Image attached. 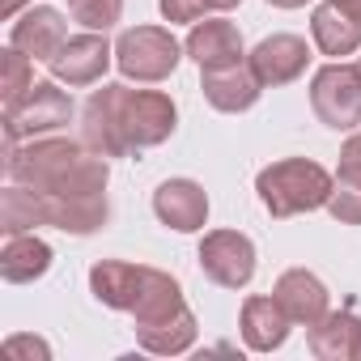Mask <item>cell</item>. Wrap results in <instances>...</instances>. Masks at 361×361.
<instances>
[{
    "label": "cell",
    "instance_id": "6da1fadb",
    "mask_svg": "<svg viewBox=\"0 0 361 361\" xmlns=\"http://www.w3.org/2000/svg\"><path fill=\"white\" fill-rule=\"evenodd\" d=\"M9 183L51 192V196H102L111 183V157L94 153L85 140L35 136L5 149Z\"/></svg>",
    "mask_w": 361,
    "mask_h": 361
},
{
    "label": "cell",
    "instance_id": "7a4b0ae2",
    "mask_svg": "<svg viewBox=\"0 0 361 361\" xmlns=\"http://www.w3.org/2000/svg\"><path fill=\"white\" fill-rule=\"evenodd\" d=\"M331 183L336 178L310 161V157H281L272 166H264L255 174V192L264 200V209L272 217H298V213H314V209H327L331 200Z\"/></svg>",
    "mask_w": 361,
    "mask_h": 361
},
{
    "label": "cell",
    "instance_id": "3957f363",
    "mask_svg": "<svg viewBox=\"0 0 361 361\" xmlns=\"http://www.w3.org/2000/svg\"><path fill=\"white\" fill-rule=\"evenodd\" d=\"M183 43H178L166 26H132L115 39V68L128 81H145L157 85L166 77H174L178 60H183Z\"/></svg>",
    "mask_w": 361,
    "mask_h": 361
},
{
    "label": "cell",
    "instance_id": "277c9868",
    "mask_svg": "<svg viewBox=\"0 0 361 361\" xmlns=\"http://www.w3.org/2000/svg\"><path fill=\"white\" fill-rule=\"evenodd\" d=\"M73 98L60 90V81H35L18 102L5 106V145H18V140H35V136H47V132H60L68 119H73Z\"/></svg>",
    "mask_w": 361,
    "mask_h": 361
},
{
    "label": "cell",
    "instance_id": "5b68a950",
    "mask_svg": "<svg viewBox=\"0 0 361 361\" xmlns=\"http://www.w3.org/2000/svg\"><path fill=\"white\" fill-rule=\"evenodd\" d=\"M310 106L336 132L361 128V68L357 64H340V60L323 64L310 77Z\"/></svg>",
    "mask_w": 361,
    "mask_h": 361
},
{
    "label": "cell",
    "instance_id": "8992f818",
    "mask_svg": "<svg viewBox=\"0 0 361 361\" xmlns=\"http://www.w3.org/2000/svg\"><path fill=\"white\" fill-rule=\"evenodd\" d=\"M174 128H178V106H174L170 94H161V90H132L128 85V94H123V136H128L132 153L170 140Z\"/></svg>",
    "mask_w": 361,
    "mask_h": 361
},
{
    "label": "cell",
    "instance_id": "52a82bcc",
    "mask_svg": "<svg viewBox=\"0 0 361 361\" xmlns=\"http://www.w3.org/2000/svg\"><path fill=\"white\" fill-rule=\"evenodd\" d=\"M123 81H111L102 90H94L81 106V140L102 153V157H128V136H123Z\"/></svg>",
    "mask_w": 361,
    "mask_h": 361
},
{
    "label": "cell",
    "instance_id": "ba28073f",
    "mask_svg": "<svg viewBox=\"0 0 361 361\" xmlns=\"http://www.w3.org/2000/svg\"><path fill=\"white\" fill-rule=\"evenodd\" d=\"M200 272L221 289H247L255 281V243L238 230H209L200 243Z\"/></svg>",
    "mask_w": 361,
    "mask_h": 361
},
{
    "label": "cell",
    "instance_id": "9c48e42d",
    "mask_svg": "<svg viewBox=\"0 0 361 361\" xmlns=\"http://www.w3.org/2000/svg\"><path fill=\"white\" fill-rule=\"evenodd\" d=\"M111 64H115V47L106 43L102 30L68 35V43L47 60L51 77H56L60 85H73V90H81V85H98V81L106 77Z\"/></svg>",
    "mask_w": 361,
    "mask_h": 361
},
{
    "label": "cell",
    "instance_id": "30bf717a",
    "mask_svg": "<svg viewBox=\"0 0 361 361\" xmlns=\"http://www.w3.org/2000/svg\"><path fill=\"white\" fill-rule=\"evenodd\" d=\"M153 213L174 234H196L209 226V192L196 178H166L153 192Z\"/></svg>",
    "mask_w": 361,
    "mask_h": 361
},
{
    "label": "cell",
    "instance_id": "8fae6325",
    "mask_svg": "<svg viewBox=\"0 0 361 361\" xmlns=\"http://www.w3.org/2000/svg\"><path fill=\"white\" fill-rule=\"evenodd\" d=\"M39 204H43V226H51L60 234H77V238H90L111 221L106 192L102 196H51V192H39Z\"/></svg>",
    "mask_w": 361,
    "mask_h": 361
},
{
    "label": "cell",
    "instance_id": "7c38bea8",
    "mask_svg": "<svg viewBox=\"0 0 361 361\" xmlns=\"http://www.w3.org/2000/svg\"><path fill=\"white\" fill-rule=\"evenodd\" d=\"M247 64L255 68V77L264 81V90L272 85H289V81H298L302 73H306V64H310V47H306V39H298V35H268L251 56H247Z\"/></svg>",
    "mask_w": 361,
    "mask_h": 361
},
{
    "label": "cell",
    "instance_id": "4fadbf2b",
    "mask_svg": "<svg viewBox=\"0 0 361 361\" xmlns=\"http://www.w3.org/2000/svg\"><path fill=\"white\" fill-rule=\"evenodd\" d=\"M272 298H276L281 310L293 319V327H314V323L331 310V293H327V285H323L314 272H306V268H289V272H281Z\"/></svg>",
    "mask_w": 361,
    "mask_h": 361
},
{
    "label": "cell",
    "instance_id": "5bb4252c",
    "mask_svg": "<svg viewBox=\"0 0 361 361\" xmlns=\"http://www.w3.org/2000/svg\"><path fill=\"white\" fill-rule=\"evenodd\" d=\"M188 56L200 64V73H213V68H230V64H243L247 47H243V35L234 22L226 18H209V22H192V35H188Z\"/></svg>",
    "mask_w": 361,
    "mask_h": 361
},
{
    "label": "cell",
    "instance_id": "9a60e30c",
    "mask_svg": "<svg viewBox=\"0 0 361 361\" xmlns=\"http://www.w3.org/2000/svg\"><path fill=\"white\" fill-rule=\"evenodd\" d=\"M200 90L209 98L213 111L221 115H243L259 102L264 94V81L255 77V68L243 60V64H230V68H213V73H200Z\"/></svg>",
    "mask_w": 361,
    "mask_h": 361
},
{
    "label": "cell",
    "instance_id": "2e32d148",
    "mask_svg": "<svg viewBox=\"0 0 361 361\" xmlns=\"http://www.w3.org/2000/svg\"><path fill=\"white\" fill-rule=\"evenodd\" d=\"M9 43H13L18 51H26L30 60L47 64V60L68 43V26H64V18H60L51 5H39V9H26V13L9 26Z\"/></svg>",
    "mask_w": 361,
    "mask_h": 361
},
{
    "label": "cell",
    "instance_id": "e0dca14e",
    "mask_svg": "<svg viewBox=\"0 0 361 361\" xmlns=\"http://www.w3.org/2000/svg\"><path fill=\"white\" fill-rule=\"evenodd\" d=\"M289 327H293V319L281 310V302H276V298L255 293V298H247V302H243L238 331H243V344H247L251 353H276V348L289 340Z\"/></svg>",
    "mask_w": 361,
    "mask_h": 361
},
{
    "label": "cell",
    "instance_id": "ac0fdd59",
    "mask_svg": "<svg viewBox=\"0 0 361 361\" xmlns=\"http://www.w3.org/2000/svg\"><path fill=\"white\" fill-rule=\"evenodd\" d=\"M357 344H361V319L353 314V306L327 310L314 327H306V348L319 361H357Z\"/></svg>",
    "mask_w": 361,
    "mask_h": 361
},
{
    "label": "cell",
    "instance_id": "d6986e66",
    "mask_svg": "<svg viewBox=\"0 0 361 361\" xmlns=\"http://www.w3.org/2000/svg\"><path fill=\"white\" fill-rule=\"evenodd\" d=\"M145 272H149L145 264L98 259V264L90 268V293H94L102 306L132 314V306H136V298H140V289H145Z\"/></svg>",
    "mask_w": 361,
    "mask_h": 361
},
{
    "label": "cell",
    "instance_id": "ffe728a7",
    "mask_svg": "<svg viewBox=\"0 0 361 361\" xmlns=\"http://www.w3.org/2000/svg\"><path fill=\"white\" fill-rule=\"evenodd\" d=\"M56 251L30 230V234H9L5 247H0V276H5L9 285H30L39 276H47Z\"/></svg>",
    "mask_w": 361,
    "mask_h": 361
},
{
    "label": "cell",
    "instance_id": "44dd1931",
    "mask_svg": "<svg viewBox=\"0 0 361 361\" xmlns=\"http://www.w3.org/2000/svg\"><path fill=\"white\" fill-rule=\"evenodd\" d=\"M310 39L323 56L340 60V56H353L361 51V22L348 18L336 0H323V5L310 13Z\"/></svg>",
    "mask_w": 361,
    "mask_h": 361
},
{
    "label": "cell",
    "instance_id": "7402d4cb",
    "mask_svg": "<svg viewBox=\"0 0 361 361\" xmlns=\"http://www.w3.org/2000/svg\"><path fill=\"white\" fill-rule=\"evenodd\" d=\"M183 306H188V302H183L178 281H174L170 272H161V268H149V272H145V289H140V298H136V306H132V323H136V327H149V323H161V319L178 314Z\"/></svg>",
    "mask_w": 361,
    "mask_h": 361
},
{
    "label": "cell",
    "instance_id": "603a6c76",
    "mask_svg": "<svg viewBox=\"0 0 361 361\" xmlns=\"http://www.w3.org/2000/svg\"><path fill=\"white\" fill-rule=\"evenodd\" d=\"M200 327H196V314L192 306H183L178 314L161 319V323H149V327H136V344L145 353H157V357H178V353H188L196 344Z\"/></svg>",
    "mask_w": 361,
    "mask_h": 361
},
{
    "label": "cell",
    "instance_id": "cb8c5ba5",
    "mask_svg": "<svg viewBox=\"0 0 361 361\" xmlns=\"http://www.w3.org/2000/svg\"><path fill=\"white\" fill-rule=\"evenodd\" d=\"M43 226V204H39V192L35 188H22V183H9L5 196H0V230L9 234H30Z\"/></svg>",
    "mask_w": 361,
    "mask_h": 361
},
{
    "label": "cell",
    "instance_id": "d4e9b609",
    "mask_svg": "<svg viewBox=\"0 0 361 361\" xmlns=\"http://www.w3.org/2000/svg\"><path fill=\"white\" fill-rule=\"evenodd\" d=\"M0 68H5V81H0V98H5V106H9V102H18V98L35 85V60L9 43L5 51H0Z\"/></svg>",
    "mask_w": 361,
    "mask_h": 361
},
{
    "label": "cell",
    "instance_id": "484cf974",
    "mask_svg": "<svg viewBox=\"0 0 361 361\" xmlns=\"http://www.w3.org/2000/svg\"><path fill=\"white\" fill-rule=\"evenodd\" d=\"M68 13L73 22H81L85 30H111L123 18V0H68Z\"/></svg>",
    "mask_w": 361,
    "mask_h": 361
},
{
    "label": "cell",
    "instance_id": "4316f807",
    "mask_svg": "<svg viewBox=\"0 0 361 361\" xmlns=\"http://www.w3.org/2000/svg\"><path fill=\"white\" fill-rule=\"evenodd\" d=\"M327 213L340 221V226H361V188L357 183H331V200H327Z\"/></svg>",
    "mask_w": 361,
    "mask_h": 361
},
{
    "label": "cell",
    "instance_id": "83f0119b",
    "mask_svg": "<svg viewBox=\"0 0 361 361\" xmlns=\"http://www.w3.org/2000/svg\"><path fill=\"white\" fill-rule=\"evenodd\" d=\"M336 178H340V183H357V188H361V132H357V136H348V140L340 145Z\"/></svg>",
    "mask_w": 361,
    "mask_h": 361
},
{
    "label": "cell",
    "instance_id": "f1b7e54d",
    "mask_svg": "<svg viewBox=\"0 0 361 361\" xmlns=\"http://www.w3.org/2000/svg\"><path fill=\"white\" fill-rule=\"evenodd\" d=\"M157 9H161V18L170 26H178V22H200V13L209 5H204V0H157Z\"/></svg>",
    "mask_w": 361,
    "mask_h": 361
},
{
    "label": "cell",
    "instance_id": "f546056e",
    "mask_svg": "<svg viewBox=\"0 0 361 361\" xmlns=\"http://www.w3.org/2000/svg\"><path fill=\"white\" fill-rule=\"evenodd\" d=\"M5 353H9V357H30V361H35V357L47 361V357H51V344L39 340V336H9V340H5Z\"/></svg>",
    "mask_w": 361,
    "mask_h": 361
},
{
    "label": "cell",
    "instance_id": "4dcf8cb0",
    "mask_svg": "<svg viewBox=\"0 0 361 361\" xmlns=\"http://www.w3.org/2000/svg\"><path fill=\"white\" fill-rule=\"evenodd\" d=\"M204 5H209V9H217V13H230V9H238V5H243V0H204Z\"/></svg>",
    "mask_w": 361,
    "mask_h": 361
},
{
    "label": "cell",
    "instance_id": "1f68e13d",
    "mask_svg": "<svg viewBox=\"0 0 361 361\" xmlns=\"http://www.w3.org/2000/svg\"><path fill=\"white\" fill-rule=\"evenodd\" d=\"M336 5H340L348 18H357V22H361V0H336Z\"/></svg>",
    "mask_w": 361,
    "mask_h": 361
},
{
    "label": "cell",
    "instance_id": "d6a6232c",
    "mask_svg": "<svg viewBox=\"0 0 361 361\" xmlns=\"http://www.w3.org/2000/svg\"><path fill=\"white\" fill-rule=\"evenodd\" d=\"M268 5H276V9H302V5H310V0H268Z\"/></svg>",
    "mask_w": 361,
    "mask_h": 361
},
{
    "label": "cell",
    "instance_id": "836d02e7",
    "mask_svg": "<svg viewBox=\"0 0 361 361\" xmlns=\"http://www.w3.org/2000/svg\"><path fill=\"white\" fill-rule=\"evenodd\" d=\"M22 5H26V0H5V18H18V13H22Z\"/></svg>",
    "mask_w": 361,
    "mask_h": 361
},
{
    "label": "cell",
    "instance_id": "e575fe53",
    "mask_svg": "<svg viewBox=\"0 0 361 361\" xmlns=\"http://www.w3.org/2000/svg\"><path fill=\"white\" fill-rule=\"evenodd\" d=\"M357 361H361V344H357Z\"/></svg>",
    "mask_w": 361,
    "mask_h": 361
},
{
    "label": "cell",
    "instance_id": "d590c367",
    "mask_svg": "<svg viewBox=\"0 0 361 361\" xmlns=\"http://www.w3.org/2000/svg\"><path fill=\"white\" fill-rule=\"evenodd\" d=\"M357 68H361V56H357Z\"/></svg>",
    "mask_w": 361,
    "mask_h": 361
}]
</instances>
